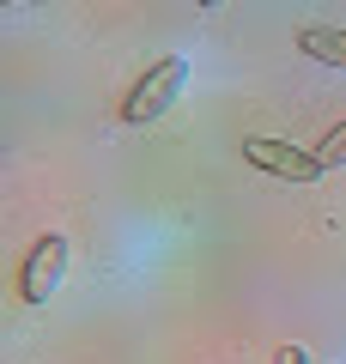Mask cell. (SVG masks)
<instances>
[{"label":"cell","instance_id":"4","mask_svg":"<svg viewBox=\"0 0 346 364\" xmlns=\"http://www.w3.org/2000/svg\"><path fill=\"white\" fill-rule=\"evenodd\" d=\"M298 49H304L310 61H322V67H346V31L310 25V31H298Z\"/></svg>","mask_w":346,"mask_h":364},{"label":"cell","instance_id":"3","mask_svg":"<svg viewBox=\"0 0 346 364\" xmlns=\"http://www.w3.org/2000/svg\"><path fill=\"white\" fill-rule=\"evenodd\" d=\"M243 164L268 170V176H280V182H322L328 176V164H322L316 152H304V146H292V140H273V134L243 140Z\"/></svg>","mask_w":346,"mask_h":364},{"label":"cell","instance_id":"1","mask_svg":"<svg viewBox=\"0 0 346 364\" xmlns=\"http://www.w3.org/2000/svg\"><path fill=\"white\" fill-rule=\"evenodd\" d=\"M182 85H189V55H164V61H152V67L128 85V97H122V122H128V128L158 122V116L182 97Z\"/></svg>","mask_w":346,"mask_h":364},{"label":"cell","instance_id":"5","mask_svg":"<svg viewBox=\"0 0 346 364\" xmlns=\"http://www.w3.org/2000/svg\"><path fill=\"white\" fill-rule=\"evenodd\" d=\"M316 158H322V164H328V170H340V164H346V116L334 122L328 134H322V146H316Z\"/></svg>","mask_w":346,"mask_h":364},{"label":"cell","instance_id":"2","mask_svg":"<svg viewBox=\"0 0 346 364\" xmlns=\"http://www.w3.org/2000/svg\"><path fill=\"white\" fill-rule=\"evenodd\" d=\"M67 279V231H43L25 249V267H19V298L25 304H49Z\"/></svg>","mask_w":346,"mask_h":364},{"label":"cell","instance_id":"6","mask_svg":"<svg viewBox=\"0 0 346 364\" xmlns=\"http://www.w3.org/2000/svg\"><path fill=\"white\" fill-rule=\"evenodd\" d=\"M273 364H310V352L304 346H280V352H273Z\"/></svg>","mask_w":346,"mask_h":364},{"label":"cell","instance_id":"7","mask_svg":"<svg viewBox=\"0 0 346 364\" xmlns=\"http://www.w3.org/2000/svg\"><path fill=\"white\" fill-rule=\"evenodd\" d=\"M194 6H201V13H219V6H225V0H194Z\"/></svg>","mask_w":346,"mask_h":364}]
</instances>
